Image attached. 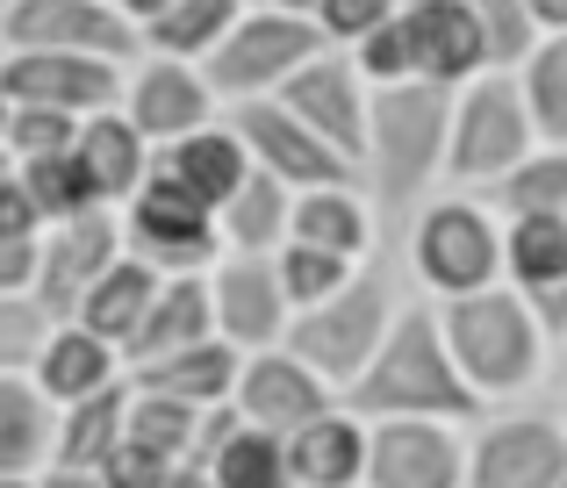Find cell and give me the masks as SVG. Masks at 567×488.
Instances as JSON below:
<instances>
[{
    "label": "cell",
    "instance_id": "cell-24",
    "mask_svg": "<svg viewBox=\"0 0 567 488\" xmlns=\"http://www.w3.org/2000/svg\"><path fill=\"white\" fill-rule=\"evenodd\" d=\"M72 166L86 173V187H94L101 209H123V201L152 180V144L123 123V108H109V115H86V123H80V137H72Z\"/></svg>",
    "mask_w": 567,
    "mask_h": 488
},
{
    "label": "cell",
    "instance_id": "cell-8",
    "mask_svg": "<svg viewBox=\"0 0 567 488\" xmlns=\"http://www.w3.org/2000/svg\"><path fill=\"white\" fill-rule=\"evenodd\" d=\"M567 424L539 403H511L467 424V481L460 488H560Z\"/></svg>",
    "mask_w": 567,
    "mask_h": 488
},
{
    "label": "cell",
    "instance_id": "cell-44",
    "mask_svg": "<svg viewBox=\"0 0 567 488\" xmlns=\"http://www.w3.org/2000/svg\"><path fill=\"white\" fill-rule=\"evenodd\" d=\"M37 338H43L37 309H29V302H0V366H29Z\"/></svg>",
    "mask_w": 567,
    "mask_h": 488
},
{
    "label": "cell",
    "instance_id": "cell-10",
    "mask_svg": "<svg viewBox=\"0 0 567 488\" xmlns=\"http://www.w3.org/2000/svg\"><path fill=\"white\" fill-rule=\"evenodd\" d=\"M8 51H58V58H101V65H137L144 43L115 0H8L0 14Z\"/></svg>",
    "mask_w": 567,
    "mask_h": 488
},
{
    "label": "cell",
    "instance_id": "cell-28",
    "mask_svg": "<svg viewBox=\"0 0 567 488\" xmlns=\"http://www.w3.org/2000/svg\"><path fill=\"white\" fill-rule=\"evenodd\" d=\"M288 216H295L288 187L266 180V173H245V187L216 209V245L237 251V259H274L288 245Z\"/></svg>",
    "mask_w": 567,
    "mask_h": 488
},
{
    "label": "cell",
    "instance_id": "cell-25",
    "mask_svg": "<svg viewBox=\"0 0 567 488\" xmlns=\"http://www.w3.org/2000/svg\"><path fill=\"white\" fill-rule=\"evenodd\" d=\"M280 446H288V475L302 488H360L367 481V424L346 403L323 409L317 424H302Z\"/></svg>",
    "mask_w": 567,
    "mask_h": 488
},
{
    "label": "cell",
    "instance_id": "cell-34",
    "mask_svg": "<svg viewBox=\"0 0 567 488\" xmlns=\"http://www.w3.org/2000/svg\"><path fill=\"white\" fill-rule=\"evenodd\" d=\"M511 80H517V94H525L532 137L567 152V37H539V51H532Z\"/></svg>",
    "mask_w": 567,
    "mask_h": 488
},
{
    "label": "cell",
    "instance_id": "cell-21",
    "mask_svg": "<svg viewBox=\"0 0 567 488\" xmlns=\"http://www.w3.org/2000/svg\"><path fill=\"white\" fill-rule=\"evenodd\" d=\"M152 173H158V180H173L181 195H194L208 216H216L223 201H230L237 187H245L251 158H245V144H237L230 115H216L208 129H194V137L166 144V152H152Z\"/></svg>",
    "mask_w": 567,
    "mask_h": 488
},
{
    "label": "cell",
    "instance_id": "cell-3",
    "mask_svg": "<svg viewBox=\"0 0 567 488\" xmlns=\"http://www.w3.org/2000/svg\"><path fill=\"white\" fill-rule=\"evenodd\" d=\"M439 309V338L453 352V374L467 381V395L482 409H511L525 395L546 388V366H554V345L546 331L532 323L525 294L517 288H482V294H453V302H431Z\"/></svg>",
    "mask_w": 567,
    "mask_h": 488
},
{
    "label": "cell",
    "instance_id": "cell-15",
    "mask_svg": "<svg viewBox=\"0 0 567 488\" xmlns=\"http://www.w3.org/2000/svg\"><path fill=\"white\" fill-rule=\"evenodd\" d=\"M208 309H216V338L230 352H280L288 345V294H280L274 280V259H237V251H223L216 266H208Z\"/></svg>",
    "mask_w": 567,
    "mask_h": 488
},
{
    "label": "cell",
    "instance_id": "cell-27",
    "mask_svg": "<svg viewBox=\"0 0 567 488\" xmlns=\"http://www.w3.org/2000/svg\"><path fill=\"white\" fill-rule=\"evenodd\" d=\"M51 438H58V409L37 395V381L22 366H0V481L43 475L51 467Z\"/></svg>",
    "mask_w": 567,
    "mask_h": 488
},
{
    "label": "cell",
    "instance_id": "cell-47",
    "mask_svg": "<svg viewBox=\"0 0 567 488\" xmlns=\"http://www.w3.org/2000/svg\"><path fill=\"white\" fill-rule=\"evenodd\" d=\"M525 14L539 22V37H567V0H525Z\"/></svg>",
    "mask_w": 567,
    "mask_h": 488
},
{
    "label": "cell",
    "instance_id": "cell-11",
    "mask_svg": "<svg viewBox=\"0 0 567 488\" xmlns=\"http://www.w3.org/2000/svg\"><path fill=\"white\" fill-rule=\"evenodd\" d=\"M237 129V144H245L251 173H266V180H280L288 195H317V187H360V166L352 158H338L331 144L317 137V129H302L280 101H245V108H223Z\"/></svg>",
    "mask_w": 567,
    "mask_h": 488
},
{
    "label": "cell",
    "instance_id": "cell-26",
    "mask_svg": "<svg viewBox=\"0 0 567 488\" xmlns=\"http://www.w3.org/2000/svg\"><path fill=\"white\" fill-rule=\"evenodd\" d=\"M237 366H245V352H230L223 338H202V345L173 352V360H158V366H137L130 388L173 395V403H187V409H223L230 388H237Z\"/></svg>",
    "mask_w": 567,
    "mask_h": 488
},
{
    "label": "cell",
    "instance_id": "cell-43",
    "mask_svg": "<svg viewBox=\"0 0 567 488\" xmlns=\"http://www.w3.org/2000/svg\"><path fill=\"white\" fill-rule=\"evenodd\" d=\"M94 475H101V488H166L173 460H158V453H144V446H130V438H123Z\"/></svg>",
    "mask_w": 567,
    "mask_h": 488
},
{
    "label": "cell",
    "instance_id": "cell-52",
    "mask_svg": "<svg viewBox=\"0 0 567 488\" xmlns=\"http://www.w3.org/2000/svg\"><path fill=\"white\" fill-rule=\"evenodd\" d=\"M259 8H280V14H317V0H259Z\"/></svg>",
    "mask_w": 567,
    "mask_h": 488
},
{
    "label": "cell",
    "instance_id": "cell-51",
    "mask_svg": "<svg viewBox=\"0 0 567 488\" xmlns=\"http://www.w3.org/2000/svg\"><path fill=\"white\" fill-rule=\"evenodd\" d=\"M115 8H123V14H130V22H137V29H144V22H152V14H158V8H166V0H115Z\"/></svg>",
    "mask_w": 567,
    "mask_h": 488
},
{
    "label": "cell",
    "instance_id": "cell-56",
    "mask_svg": "<svg viewBox=\"0 0 567 488\" xmlns=\"http://www.w3.org/2000/svg\"><path fill=\"white\" fill-rule=\"evenodd\" d=\"M0 65H8V37H0Z\"/></svg>",
    "mask_w": 567,
    "mask_h": 488
},
{
    "label": "cell",
    "instance_id": "cell-32",
    "mask_svg": "<svg viewBox=\"0 0 567 488\" xmlns=\"http://www.w3.org/2000/svg\"><path fill=\"white\" fill-rule=\"evenodd\" d=\"M567 280V216H517L503 224V288L539 294Z\"/></svg>",
    "mask_w": 567,
    "mask_h": 488
},
{
    "label": "cell",
    "instance_id": "cell-54",
    "mask_svg": "<svg viewBox=\"0 0 567 488\" xmlns=\"http://www.w3.org/2000/svg\"><path fill=\"white\" fill-rule=\"evenodd\" d=\"M0 488H37V475H14V481H0Z\"/></svg>",
    "mask_w": 567,
    "mask_h": 488
},
{
    "label": "cell",
    "instance_id": "cell-40",
    "mask_svg": "<svg viewBox=\"0 0 567 488\" xmlns=\"http://www.w3.org/2000/svg\"><path fill=\"white\" fill-rule=\"evenodd\" d=\"M8 108H14V101H8ZM72 137H80L72 115H51V108H14L8 115V158H14V166H29V158H65Z\"/></svg>",
    "mask_w": 567,
    "mask_h": 488
},
{
    "label": "cell",
    "instance_id": "cell-36",
    "mask_svg": "<svg viewBox=\"0 0 567 488\" xmlns=\"http://www.w3.org/2000/svg\"><path fill=\"white\" fill-rule=\"evenodd\" d=\"M488 209H496L503 224H517V216H567V152L539 144V152L488 195Z\"/></svg>",
    "mask_w": 567,
    "mask_h": 488
},
{
    "label": "cell",
    "instance_id": "cell-4",
    "mask_svg": "<svg viewBox=\"0 0 567 488\" xmlns=\"http://www.w3.org/2000/svg\"><path fill=\"white\" fill-rule=\"evenodd\" d=\"M410 294H416V288L402 280V251L381 245L374 259H367L360 273H352L346 288L331 294V302L302 309V316L288 323V352H295V360H302L331 395H346L352 381L367 374V360L381 352L388 323L402 316V302H410Z\"/></svg>",
    "mask_w": 567,
    "mask_h": 488
},
{
    "label": "cell",
    "instance_id": "cell-20",
    "mask_svg": "<svg viewBox=\"0 0 567 488\" xmlns=\"http://www.w3.org/2000/svg\"><path fill=\"white\" fill-rule=\"evenodd\" d=\"M402 43H410V80L424 86H445L460 94L467 80L488 72V51H482V29L460 0H439V8H402Z\"/></svg>",
    "mask_w": 567,
    "mask_h": 488
},
{
    "label": "cell",
    "instance_id": "cell-49",
    "mask_svg": "<svg viewBox=\"0 0 567 488\" xmlns=\"http://www.w3.org/2000/svg\"><path fill=\"white\" fill-rule=\"evenodd\" d=\"M546 388H554V403H546V409H554V417L567 424V345L554 352V366H546Z\"/></svg>",
    "mask_w": 567,
    "mask_h": 488
},
{
    "label": "cell",
    "instance_id": "cell-55",
    "mask_svg": "<svg viewBox=\"0 0 567 488\" xmlns=\"http://www.w3.org/2000/svg\"><path fill=\"white\" fill-rule=\"evenodd\" d=\"M395 8H439V0H395Z\"/></svg>",
    "mask_w": 567,
    "mask_h": 488
},
{
    "label": "cell",
    "instance_id": "cell-41",
    "mask_svg": "<svg viewBox=\"0 0 567 488\" xmlns=\"http://www.w3.org/2000/svg\"><path fill=\"white\" fill-rule=\"evenodd\" d=\"M395 14H402L395 0H317L309 22H317V37L331 43V51H352V43H367L381 22H395Z\"/></svg>",
    "mask_w": 567,
    "mask_h": 488
},
{
    "label": "cell",
    "instance_id": "cell-57",
    "mask_svg": "<svg viewBox=\"0 0 567 488\" xmlns=\"http://www.w3.org/2000/svg\"><path fill=\"white\" fill-rule=\"evenodd\" d=\"M0 14H8V0H0Z\"/></svg>",
    "mask_w": 567,
    "mask_h": 488
},
{
    "label": "cell",
    "instance_id": "cell-16",
    "mask_svg": "<svg viewBox=\"0 0 567 488\" xmlns=\"http://www.w3.org/2000/svg\"><path fill=\"white\" fill-rule=\"evenodd\" d=\"M467 481V432L424 417L367 424V481L360 488H460Z\"/></svg>",
    "mask_w": 567,
    "mask_h": 488
},
{
    "label": "cell",
    "instance_id": "cell-7",
    "mask_svg": "<svg viewBox=\"0 0 567 488\" xmlns=\"http://www.w3.org/2000/svg\"><path fill=\"white\" fill-rule=\"evenodd\" d=\"M317 51H331V43L317 37L309 14H280V8L251 0L230 22V37L202 58V80L216 94V108H245V101H274Z\"/></svg>",
    "mask_w": 567,
    "mask_h": 488
},
{
    "label": "cell",
    "instance_id": "cell-12",
    "mask_svg": "<svg viewBox=\"0 0 567 488\" xmlns=\"http://www.w3.org/2000/svg\"><path fill=\"white\" fill-rule=\"evenodd\" d=\"M123 259V224L115 209H86L72 224H51L37 238V288H29V309L43 323H65L80 309V294L94 288L109 266Z\"/></svg>",
    "mask_w": 567,
    "mask_h": 488
},
{
    "label": "cell",
    "instance_id": "cell-53",
    "mask_svg": "<svg viewBox=\"0 0 567 488\" xmlns=\"http://www.w3.org/2000/svg\"><path fill=\"white\" fill-rule=\"evenodd\" d=\"M8 115H14V108H8V94H0V152H8Z\"/></svg>",
    "mask_w": 567,
    "mask_h": 488
},
{
    "label": "cell",
    "instance_id": "cell-59",
    "mask_svg": "<svg viewBox=\"0 0 567 488\" xmlns=\"http://www.w3.org/2000/svg\"><path fill=\"white\" fill-rule=\"evenodd\" d=\"M295 488H302V481H295Z\"/></svg>",
    "mask_w": 567,
    "mask_h": 488
},
{
    "label": "cell",
    "instance_id": "cell-48",
    "mask_svg": "<svg viewBox=\"0 0 567 488\" xmlns=\"http://www.w3.org/2000/svg\"><path fill=\"white\" fill-rule=\"evenodd\" d=\"M37 488H101V475L94 467H43Z\"/></svg>",
    "mask_w": 567,
    "mask_h": 488
},
{
    "label": "cell",
    "instance_id": "cell-38",
    "mask_svg": "<svg viewBox=\"0 0 567 488\" xmlns=\"http://www.w3.org/2000/svg\"><path fill=\"white\" fill-rule=\"evenodd\" d=\"M352 273H360V266L331 259V251H317V245H280L274 251V280H280V294H288L295 316H302V309H317V302H331Z\"/></svg>",
    "mask_w": 567,
    "mask_h": 488
},
{
    "label": "cell",
    "instance_id": "cell-30",
    "mask_svg": "<svg viewBox=\"0 0 567 488\" xmlns=\"http://www.w3.org/2000/svg\"><path fill=\"white\" fill-rule=\"evenodd\" d=\"M251 0H166V8L152 14V22L137 29L144 58H173V65H202L208 51H216L223 37H230V22L245 14Z\"/></svg>",
    "mask_w": 567,
    "mask_h": 488
},
{
    "label": "cell",
    "instance_id": "cell-18",
    "mask_svg": "<svg viewBox=\"0 0 567 488\" xmlns=\"http://www.w3.org/2000/svg\"><path fill=\"white\" fill-rule=\"evenodd\" d=\"M230 409L251 424V432H274V438H295L302 424H317L323 409H338V395L295 360L288 345L280 352H251L237 366V388H230Z\"/></svg>",
    "mask_w": 567,
    "mask_h": 488
},
{
    "label": "cell",
    "instance_id": "cell-13",
    "mask_svg": "<svg viewBox=\"0 0 567 488\" xmlns=\"http://www.w3.org/2000/svg\"><path fill=\"white\" fill-rule=\"evenodd\" d=\"M274 101H280V108H288L302 129H317V137L331 144L338 158H352V166H360L374 86H367V72L352 65V51H317V58H309V65L288 80V86H280Z\"/></svg>",
    "mask_w": 567,
    "mask_h": 488
},
{
    "label": "cell",
    "instance_id": "cell-31",
    "mask_svg": "<svg viewBox=\"0 0 567 488\" xmlns=\"http://www.w3.org/2000/svg\"><path fill=\"white\" fill-rule=\"evenodd\" d=\"M123 409H130V381L86 395V403H72V409H58L51 467H101L115 446H123Z\"/></svg>",
    "mask_w": 567,
    "mask_h": 488
},
{
    "label": "cell",
    "instance_id": "cell-14",
    "mask_svg": "<svg viewBox=\"0 0 567 488\" xmlns=\"http://www.w3.org/2000/svg\"><path fill=\"white\" fill-rule=\"evenodd\" d=\"M123 123L137 129L152 152H166V144L194 137V129L216 123V94H208L202 65H173V58H137V65L123 72Z\"/></svg>",
    "mask_w": 567,
    "mask_h": 488
},
{
    "label": "cell",
    "instance_id": "cell-58",
    "mask_svg": "<svg viewBox=\"0 0 567 488\" xmlns=\"http://www.w3.org/2000/svg\"><path fill=\"white\" fill-rule=\"evenodd\" d=\"M560 488H567V475H560Z\"/></svg>",
    "mask_w": 567,
    "mask_h": 488
},
{
    "label": "cell",
    "instance_id": "cell-5",
    "mask_svg": "<svg viewBox=\"0 0 567 488\" xmlns=\"http://www.w3.org/2000/svg\"><path fill=\"white\" fill-rule=\"evenodd\" d=\"M402 280H410L424 302H453V294H482L503 280V216L482 195H439L402 224Z\"/></svg>",
    "mask_w": 567,
    "mask_h": 488
},
{
    "label": "cell",
    "instance_id": "cell-1",
    "mask_svg": "<svg viewBox=\"0 0 567 488\" xmlns=\"http://www.w3.org/2000/svg\"><path fill=\"white\" fill-rule=\"evenodd\" d=\"M445 123H453V94L445 86H424V80L374 86L367 144H360V187L374 201L388 245L445 187Z\"/></svg>",
    "mask_w": 567,
    "mask_h": 488
},
{
    "label": "cell",
    "instance_id": "cell-33",
    "mask_svg": "<svg viewBox=\"0 0 567 488\" xmlns=\"http://www.w3.org/2000/svg\"><path fill=\"white\" fill-rule=\"evenodd\" d=\"M194 467H202L216 488H295L288 446H280L274 432H251V424H237V432L223 438V446H208Z\"/></svg>",
    "mask_w": 567,
    "mask_h": 488
},
{
    "label": "cell",
    "instance_id": "cell-39",
    "mask_svg": "<svg viewBox=\"0 0 567 488\" xmlns=\"http://www.w3.org/2000/svg\"><path fill=\"white\" fill-rule=\"evenodd\" d=\"M482 29V51H488V72H517L532 51H539V22L525 14V0H460Z\"/></svg>",
    "mask_w": 567,
    "mask_h": 488
},
{
    "label": "cell",
    "instance_id": "cell-46",
    "mask_svg": "<svg viewBox=\"0 0 567 488\" xmlns=\"http://www.w3.org/2000/svg\"><path fill=\"white\" fill-rule=\"evenodd\" d=\"M525 309H532V323L546 331V345H567V280H554V288H539V294H525Z\"/></svg>",
    "mask_w": 567,
    "mask_h": 488
},
{
    "label": "cell",
    "instance_id": "cell-50",
    "mask_svg": "<svg viewBox=\"0 0 567 488\" xmlns=\"http://www.w3.org/2000/svg\"><path fill=\"white\" fill-rule=\"evenodd\" d=\"M166 488H216V481H208V475H202V467H194V460H181V467H173V475H166Z\"/></svg>",
    "mask_w": 567,
    "mask_h": 488
},
{
    "label": "cell",
    "instance_id": "cell-2",
    "mask_svg": "<svg viewBox=\"0 0 567 488\" xmlns=\"http://www.w3.org/2000/svg\"><path fill=\"white\" fill-rule=\"evenodd\" d=\"M338 403H346L360 424L424 417V424H460V432H467L474 417H488V409L467 395V381L453 374V352H445V338H439V309H431L424 294L402 302V316L388 323L381 352L367 360V374L352 381Z\"/></svg>",
    "mask_w": 567,
    "mask_h": 488
},
{
    "label": "cell",
    "instance_id": "cell-29",
    "mask_svg": "<svg viewBox=\"0 0 567 488\" xmlns=\"http://www.w3.org/2000/svg\"><path fill=\"white\" fill-rule=\"evenodd\" d=\"M152 294H158V273H152V266H137V259L123 251V259H115L109 273H101L94 288L80 294V309H72L65 323H80V331H94L101 345L123 352L130 338H137V323H144V309H152Z\"/></svg>",
    "mask_w": 567,
    "mask_h": 488
},
{
    "label": "cell",
    "instance_id": "cell-9",
    "mask_svg": "<svg viewBox=\"0 0 567 488\" xmlns=\"http://www.w3.org/2000/svg\"><path fill=\"white\" fill-rule=\"evenodd\" d=\"M115 224H123V251H130L137 266H152L158 280L208 273V266L223 259L216 216H208L194 195H181L173 180H158V173L123 201V209H115Z\"/></svg>",
    "mask_w": 567,
    "mask_h": 488
},
{
    "label": "cell",
    "instance_id": "cell-23",
    "mask_svg": "<svg viewBox=\"0 0 567 488\" xmlns=\"http://www.w3.org/2000/svg\"><path fill=\"white\" fill-rule=\"evenodd\" d=\"M202 338H216V309H208V273L158 280V294H152V309H144L137 338L123 345V366L137 374V366H158V360H173V352L202 345Z\"/></svg>",
    "mask_w": 567,
    "mask_h": 488
},
{
    "label": "cell",
    "instance_id": "cell-19",
    "mask_svg": "<svg viewBox=\"0 0 567 488\" xmlns=\"http://www.w3.org/2000/svg\"><path fill=\"white\" fill-rule=\"evenodd\" d=\"M22 374L37 381V395L51 409H72V403H86V395H101V388H123L130 366H123V352L101 345V338L80 331V323H43V338H37V352H29Z\"/></svg>",
    "mask_w": 567,
    "mask_h": 488
},
{
    "label": "cell",
    "instance_id": "cell-37",
    "mask_svg": "<svg viewBox=\"0 0 567 488\" xmlns=\"http://www.w3.org/2000/svg\"><path fill=\"white\" fill-rule=\"evenodd\" d=\"M14 180H22V195H29V209H37L43 230L72 224V216H86V209H101L94 187H86V173L72 166V152L65 158H29V166H14Z\"/></svg>",
    "mask_w": 567,
    "mask_h": 488
},
{
    "label": "cell",
    "instance_id": "cell-6",
    "mask_svg": "<svg viewBox=\"0 0 567 488\" xmlns=\"http://www.w3.org/2000/svg\"><path fill=\"white\" fill-rule=\"evenodd\" d=\"M532 152H539V137H532L525 94L511 72H482L453 94V123H445V187L453 195L488 201Z\"/></svg>",
    "mask_w": 567,
    "mask_h": 488
},
{
    "label": "cell",
    "instance_id": "cell-42",
    "mask_svg": "<svg viewBox=\"0 0 567 488\" xmlns=\"http://www.w3.org/2000/svg\"><path fill=\"white\" fill-rule=\"evenodd\" d=\"M352 65L367 72V86H402L410 80V43H402V14L381 22L367 43H352Z\"/></svg>",
    "mask_w": 567,
    "mask_h": 488
},
{
    "label": "cell",
    "instance_id": "cell-35",
    "mask_svg": "<svg viewBox=\"0 0 567 488\" xmlns=\"http://www.w3.org/2000/svg\"><path fill=\"white\" fill-rule=\"evenodd\" d=\"M202 417L208 409H187V403H173V395H144V388H130V409H123V438L130 446H144V453H158V460H194V438H202Z\"/></svg>",
    "mask_w": 567,
    "mask_h": 488
},
{
    "label": "cell",
    "instance_id": "cell-45",
    "mask_svg": "<svg viewBox=\"0 0 567 488\" xmlns=\"http://www.w3.org/2000/svg\"><path fill=\"white\" fill-rule=\"evenodd\" d=\"M37 288V238H0V302H29Z\"/></svg>",
    "mask_w": 567,
    "mask_h": 488
},
{
    "label": "cell",
    "instance_id": "cell-22",
    "mask_svg": "<svg viewBox=\"0 0 567 488\" xmlns=\"http://www.w3.org/2000/svg\"><path fill=\"white\" fill-rule=\"evenodd\" d=\"M288 245H317L346 266H367L388 238H381V216L367 201V187H317V195H295Z\"/></svg>",
    "mask_w": 567,
    "mask_h": 488
},
{
    "label": "cell",
    "instance_id": "cell-17",
    "mask_svg": "<svg viewBox=\"0 0 567 488\" xmlns=\"http://www.w3.org/2000/svg\"><path fill=\"white\" fill-rule=\"evenodd\" d=\"M0 94L14 108H51V115H109L123 101V65H101V58H58V51H8L0 65Z\"/></svg>",
    "mask_w": 567,
    "mask_h": 488
}]
</instances>
